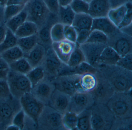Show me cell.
<instances>
[{"label":"cell","mask_w":132,"mask_h":130,"mask_svg":"<svg viewBox=\"0 0 132 130\" xmlns=\"http://www.w3.org/2000/svg\"><path fill=\"white\" fill-rule=\"evenodd\" d=\"M98 70L107 80L115 91H132V71L117 65H101Z\"/></svg>","instance_id":"obj_1"},{"label":"cell","mask_w":132,"mask_h":130,"mask_svg":"<svg viewBox=\"0 0 132 130\" xmlns=\"http://www.w3.org/2000/svg\"><path fill=\"white\" fill-rule=\"evenodd\" d=\"M131 91H115L106 104L115 118L132 117Z\"/></svg>","instance_id":"obj_2"},{"label":"cell","mask_w":132,"mask_h":130,"mask_svg":"<svg viewBox=\"0 0 132 130\" xmlns=\"http://www.w3.org/2000/svg\"><path fill=\"white\" fill-rule=\"evenodd\" d=\"M91 110L92 130H110L115 118L106 104L95 103Z\"/></svg>","instance_id":"obj_3"},{"label":"cell","mask_w":132,"mask_h":130,"mask_svg":"<svg viewBox=\"0 0 132 130\" xmlns=\"http://www.w3.org/2000/svg\"><path fill=\"white\" fill-rule=\"evenodd\" d=\"M63 114L49 105H45L38 120V129L64 130L62 124Z\"/></svg>","instance_id":"obj_4"},{"label":"cell","mask_w":132,"mask_h":130,"mask_svg":"<svg viewBox=\"0 0 132 130\" xmlns=\"http://www.w3.org/2000/svg\"><path fill=\"white\" fill-rule=\"evenodd\" d=\"M20 100L11 96L0 99V129H5L12 124L15 115L21 109Z\"/></svg>","instance_id":"obj_5"},{"label":"cell","mask_w":132,"mask_h":130,"mask_svg":"<svg viewBox=\"0 0 132 130\" xmlns=\"http://www.w3.org/2000/svg\"><path fill=\"white\" fill-rule=\"evenodd\" d=\"M6 80L11 94L17 99L31 91L32 86L25 74L10 70Z\"/></svg>","instance_id":"obj_6"},{"label":"cell","mask_w":132,"mask_h":130,"mask_svg":"<svg viewBox=\"0 0 132 130\" xmlns=\"http://www.w3.org/2000/svg\"><path fill=\"white\" fill-rule=\"evenodd\" d=\"M27 20L33 22L39 29L46 22L51 12L43 0H30L25 5Z\"/></svg>","instance_id":"obj_7"},{"label":"cell","mask_w":132,"mask_h":130,"mask_svg":"<svg viewBox=\"0 0 132 130\" xmlns=\"http://www.w3.org/2000/svg\"><path fill=\"white\" fill-rule=\"evenodd\" d=\"M106 44L120 56L132 53V37L123 33L119 29L108 36Z\"/></svg>","instance_id":"obj_8"},{"label":"cell","mask_w":132,"mask_h":130,"mask_svg":"<svg viewBox=\"0 0 132 130\" xmlns=\"http://www.w3.org/2000/svg\"><path fill=\"white\" fill-rule=\"evenodd\" d=\"M65 65L60 60L51 47L46 50L45 57L41 66L44 70L45 77L53 80L61 75Z\"/></svg>","instance_id":"obj_9"},{"label":"cell","mask_w":132,"mask_h":130,"mask_svg":"<svg viewBox=\"0 0 132 130\" xmlns=\"http://www.w3.org/2000/svg\"><path fill=\"white\" fill-rule=\"evenodd\" d=\"M95 75L97 83L95 89L92 91L95 103L106 104L115 91L98 70Z\"/></svg>","instance_id":"obj_10"},{"label":"cell","mask_w":132,"mask_h":130,"mask_svg":"<svg viewBox=\"0 0 132 130\" xmlns=\"http://www.w3.org/2000/svg\"><path fill=\"white\" fill-rule=\"evenodd\" d=\"M20 101L21 108L26 115L30 118L37 125L38 120L44 104L35 97L31 92L22 96Z\"/></svg>","instance_id":"obj_11"},{"label":"cell","mask_w":132,"mask_h":130,"mask_svg":"<svg viewBox=\"0 0 132 130\" xmlns=\"http://www.w3.org/2000/svg\"><path fill=\"white\" fill-rule=\"evenodd\" d=\"M95 103L92 92H76L71 96L69 111L79 115Z\"/></svg>","instance_id":"obj_12"},{"label":"cell","mask_w":132,"mask_h":130,"mask_svg":"<svg viewBox=\"0 0 132 130\" xmlns=\"http://www.w3.org/2000/svg\"><path fill=\"white\" fill-rule=\"evenodd\" d=\"M106 46L105 43L86 42L79 46L84 54L86 62L98 69L101 53Z\"/></svg>","instance_id":"obj_13"},{"label":"cell","mask_w":132,"mask_h":130,"mask_svg":"<svg viewBox=\"0 0 132 130\" xmlns=\"http://www.w3.org/2000/svg\"><path fill=\"white\" fill-rule=\"evenodd\" d=\"M55 89L53 81L45 77L32 87L31 93L43 104L48 105Z\"/></svg>","instance_id":"obj_14"},{"label":"cell","mask_w":132,"mask_h":130,"mask_svg":"<svg viewBox=\"0 0 132 130\" xmlns=\"http://www.w3.org/2000/svg\"><path fill=\"white\" fill-rule=\"evenodd\" d=\"M59 22L57 15L51 13L44 25L39 29L37 33L38 43L46 50L52 47V42L51 36V30L52 26Z\"/></svg>","instance_id":"obj_15"},{"label":"cell","mask_w":132,"mask_h":130,"mask_svg":"<svg viewBox=\"0 0 132 130\" xmlns=\"http://www.w3.org/2000/svg\"><path fill=\"white\" fill-rule=\"evenodd\" d=\"M71 96L55 89L48 105L62 114L69 111Z\"/></svg>","instance_id":"obj_16"},{"label":"cell","mask_w":132,"mask_h":130,"mask_svg":"<svg viewBox=\"0 0 132 130\" xmlns=\"http://www.w3.org/2000/svg\"><path fill=\"white\" fill-rule=\"evenodd\" d=\"M76 45V43L65 39L52 42V48L60 60L67 65L70 55Z\"/></svg>","instance_id":"obj_17"},{"label":"cell","mask_w":132,"mask_h":130,"mask_svg":"<svg viewBox=\"0 0 132 130\" xmlns=\"http://www.w3.org/2000/svg\"><path fill=\"white\" fill-rule=\"evenodd\" d=\"M76 74L74 84L76 92H92L94 90L97 83L95 74Z\"/></svg>","instance_id":"obj_18"},{"label":"cell","mask_w":132,"mask_h":130,"mask_svg":"<svg viewBox=\"0 0 132 130\" xmlns=\"http://www.w3.org/2000/svg\"><path fill=\"white\" fill-rule=\"evenodd\" d=\"M76 75L70 74L60 75L52 81L56 89L71 96L76 93L74 84Z\"/></svg>","instance_id":"obj_19"},{"label":"cell","mask_w":132,"mask_h":130,"mask_svg":"<svg viewBox=\"0 0 132 130\" xmlns=\"http://www.w3.org/2000/svg\"><path fill=\"white\" fill-rule=\"evenodd\" d=\"M110 9L109 0H92L89 3L88 14L93 19L107 17Z\"/></svg>","instance_id":"obj_20"},{"label":"cell","mask_w":132,"mask_h":130,"mask_svg":"<svg viewBox=\"0 0 132 130\" xmlns=\"http://www.w3.org/2000/svg\"><path fill=\"white\" fill-rule=\"evenodd\" d=\"M46 50L43 46L38 43L28 53L24 55V57L32 69L42 64L46 55Z\"/></svg>","instance_id":"obj_21"},{"label":"cell","mask_w":132,"mask_h":130,"mask_svg":"<svg viewBox=\"0 0 132 130\" xmlns=\"http://www.w3.org/2000/svg\"><path fill=\"white\" fill-rule=\"evenodd\" d=\"M119 29L108 17H105L93 19L91 31L99 30L108 36L115 33Z\"/></svg>","instance_id":"obj_22"},{"label":"cell","mask_w":132,"mask_h":130,"mask_svg":"<svg viewBox=\"0 0 132 130\" xmlns=\"http://www.w3.org/2000/svg\"><path fill=\"white\" fill-rule=\"evenodd\" d=\"M120 57V56L113 48L107 45L101 53L99 67L101 65H116Z\"/></svg>","instance_id":"obj_23"},{"label":"cell","mask_w":132,"mask_h":130,"mask_svg":"<svg viewBox=\"0 0 132 130\" xmlns=\"http://www.w3.org/2000/svg\"><path fill=\"white\" fill-rule=\"evenodd\" d=\"M93 18L88 14H76L72 25L76 31L87 29L91 31Z\"/></svg>","instance_id":"obj_24"},{"label":"cell","mask_w":132,"mask_h":130,"mask_svg":"<svg viewBox=\"0 0 132 130\" xmlns=\"http://www.w3.org/2000/svg\"><path fill=\"white\" fill-rule=\"evenodd\" d=\"M39 28L35 23L30 21H25L14 32L18 38L30 36L37 34Z\"/></svg>","instance_id":"obj_25"},{"label":"cell","mask_w":132,"mask_h":130,"mask_svg":"<svg viewBox=\"0 0 132 130\" xmlns=\"http://www.w3.org/2000/svg\"><path fill=\"white\" fill-rule=\"evenodd\" d=\"M127 11L126 4L110 9L107 17L118 28L124 18Z\"/></svg>","instance_id":"obj_26"},{"label":"cell","mask_w":132,"mask_h":130,"mask_svg":"<svg viewBox=\"0 0 132 130\" xmlns=\"http://www.w3.org/2000/svg\"><path fill=\"white\" fill-rule=\"evenodd\" d=\"M38 43L37 33L30 36L18 38L17 45L23 52L24 55L28 53Z\"/></svg>","instance_id":"obj_27"},{"label":"cell","mask_w":132,"mask_h":130,"mask_svg":"<svg viewBox=\"0 0 132 130\" xmlns=\"http://www.w3.org/2000/svg\"><path fill=\"white\" fill-rule=\"evenodd\" d=\"M24 53L17 45L0 54V56L8 64L13 62L24 56Z\"/></svg>","instance_id":"obj_28"},{"label":"cell","mask_w":132,"mask_h":130,"mask_svg":"<svg viewBox=\"0 0 132 130\" xmlns=\"http://www.w3.org/2000/svg\"><path fill=\"white\" fill-rule=\"evenodd\" d=\"M75 14L70 5L66 7L60 6L57 14L59 22L64 25H72Z\"/></svg>","instance_id":"obj_29"},{"label":"cell","mask_w":132,"mask_h":130,"mask_svg":"<svg viewBox=\"0 0 132 130\" xmlns=\"http://www.w3.org/2000/svg\"><path fill=\"white\" fill-rule=\"evenodd\" d=\"M27 19V13L25 9L23 11L5 22L7 28L14 33L16 30L20 27Z\"/></svg>","instance_id":"obj_30"},{"label":"cell","mask_w":132,"mask_h":130,"mask_svg":"<svg viewBox=\"0 0 132 130\" xmlns=\"http://www.w3.org/2000/svg\"><path fill=\"white\" fill-rule=\"evenodd\" d=\"M77 130H92L91 108L78 115Z\"/></svg>","instance_id":"obj_31"},{"label":"cell","mask_w":132,"mask_h":130,"mask_svg":"<svg viewBox=\"0 0 132 130\" xmlns=\"http://www.w3.org/2000/svg\"><path fill=\"white\" fill-rule=\"evenodd\" d=\"M11 70L26 75L32 69L27 59L24 56L9 64Z\"/></svg>","instance_id":"obj_32"},{"label":"cell","mask_w":132,"mask_h":130,"mask_svg":"<svg viewBox=\"0 0 132 130\" xmlns=\"http://www.w3.org/2000/svg\"><path fill=\"white\" fill-rule=\"evenodd\" d=\"M26 76L33 87L45 78V72L42 66H40L31 69Z\"/></svg>","instance_id":"obj_33"},{"label":"cell","mask_w":132,"mask_h":130,"mask_svg":"<svg viewBox=\"0 0 132 130\" xmlns=\"http://www.w3.org/2000/svg\"><path fill=\"white\" fill-rule=\"evenodd\" d=\"M78 115L70 111L63 114L62 124L64 130H77Z\"/></svg>","instance_id":"obj_34"},{"label":"cell","mask_w":132,"mask_h":130,"mask_svg":"<svg viewBox=\"0 0 132 130\" xmlns=\"http://www.w3.org/2000/svg\"><path fill=\"white\" fill-rule=\"evenodd\" d=\"M85 61L84 54L79 46L77 45L70 55L67 65L71 68H75Z\"/></svg>","instance_id":"obj_35"},{"label":"cell","mask_w":132,"mask_h":130,"mask_svg":"<svg viewBox=\"0 0 132 130\" xmlns=\"http://www.w3.org/2000/svg\"><path fill=\"white\" fill-rule=\"evenodd\" d=\"M18 38L14 33L7 29L6 35L3 42L0 44V54L7 50L17 45Z\"/></svg>","instance_id":"obj_36"},{"label":"cell","mask_w":132,"mask_h":130,"mask_svg":"<svg viewBox=\"0 0 132 130\" xmlns=\"http://www.w3.org/2000/svg\"><path fill=\"white\" fill-rule=\"evenodd\" d=\"M110 130H132V117L115 118Z\"/></svg>","instance_id":"obj_37"},{"label":"cell","mask_w":132,"mask_h":130,"mask_svg":"<svg viewBox=\"0 0 132 130\" xmlns=\"http://www.w3.org/2000/svg\"><path fill=\"white\" fill-rule=\"evenodd\" d=\"M64 27V25L59 22L52 26L51 30V38L52 42H58L65 39Z\"/></svg>","instance_id":"obj_38"},{"label":"cell","mask_w":132,"mask_h":130,"mask_svg":"<svg viewBox=\"0 0 132 130\" xmlns=\"http://www.w3.org/2000/svg\"><path fill=\"white\" fill-rule=\"evenodd\" d=\"M70 7L76 14H88L89 3L83 0H73Z\"/></svg>","instance_id":"obj_39"},{"label":"cell","mask_w":132,"mask_h":130,"mask_svg":"<svg viewBox=\"0 0 132 130\" xmlns=\"http://www.w3.org/2000/svg\"><path fill=\"white\" fill-rule=\"evenodd\" d=\"M98 69L92 66L87 62H84L75 68H73L72 74L79 75L85 74H95L97 72Z\"/></svg>","instance_id":"obj_40"},{"label":"cell","mask_w":132,"mask_h":130,"mask_svg":"<svg viewBox=\"0 0 132 130\" xmlns=\"http://www.w3.org/2000/svg\"><path fill=\"white\" fill-rule=\"evenodd\" d=\"M24 5H7L4 8V20L5 22L17 15L23 10ZM4 22V23H5Z\"/></svg>","instance_id":"obj_41"},{"label":"cell","mask_w":132,"mask_h":130,"mask_svg":"<svg viewBox=\"0 0 132 130\" xmlns=\"http://www.w3.org/2000/svg\"><path fill=\"white\" fill-rule=\"evenodd\" d=\"M107 39L108 36L102 32L98 30H93L90 31L89 36L86 42L99 43L106 44Z\"/></svg>","instance_id":"obj_42"},{"label":"cell","mask_w":132,"mask_h":130,"mask_svg":"<svg viewBox=\"0 0 132 130\" xmlns=\"http://www.w3.org/2000/svg\"><path fill=\"white\" fill-rule=\"evenodd\" d=\"M26 116L25 112L21 108L14 115L12 124L17 126L20 130L24 129Z\"/></svg>","instance_id":"obj_43"},{"label":"cell","mask_w":132,"mask_h":130,"mask_svg":"<svg viewBox=\"0 0 132 130\" xmlns=\"http://www.w3.org/2000/svg\"><path fill=\"white\" fill-rule=\"evenodd\" d=\"M116 65L125 69L132 71V53L120 56Z\"/></svg>","instance_id":"obj_44"},{"label":"cell","mask_w":132,"mask_h":130,"mask_svg":"<svg viewBox=\"0 0 132 130\" xmlns=\"http://www.w3.org/2000/svg\"><path fill=\"white\" fill-rule=\"evenodd\" d=\"M64 34L65 39L76 43L77 31L72 25H64Z\"/></svg>","instance_id":"obj_45"},{"label":"cell","mask_w":132,"mask_h":130,"mask_svg":"<svg viewBox=\"0 0 132 130\" xmlns=\"http://www.w3.org/2000/svg\"><path fill=\"white\" fill-rule=\"evenodd\" d=\"M127 11L121 23L118 27L119 29L132 24V2H129L126 4Z\"/></svg>","instance_id":"obj_46"},{"label":"cell","mask_w":132,"mask_h":130,"mask_svg":"<svg viewBox=\"0 0 132 130\" xmlns=\"http://www.w3.org/2000/svg\"><path fill=\"white\" fill-rule=\"evenodd\" d=\"M12 95L7 80L0 79V99H6Z\"/></svg>","instance_id":"obj_47"},{"label":"cell","mask_w":132,"mask_h":130,"mask_svg":"<svg viewBox=\"0 0 132 130\" xmlns=\"http://www.w3.org/2000/svg\"><path fill=\"white\" fill-rule=\"evenodd\" d=\"M10 70L9 64L0 57V79L6 80Z\"/></svg>","instance_id":"obj_48"},{"label":"cell","mask_w":132,"mask_h":130,"mask_svg":"<svg viewBox=\"0 0 132 130\" xmlns=\"http://www.w3.org/2000/svg\"><path fill=\"white\" fill-rule=\"evenodd\" d=\"M46 7L51 13L57 15L59 11L60 5L58 0H43Z\"/></svg>","instance_id":"obj_49"},{"label":"cell","mask_w":132,"mask_h":130,"mask_svg":"<svg viewBox=\"0 0 132 130\" xmlns=\"http://www.w3.org/2000/svg\"><path fill=\"white\" fill-rule=\"evenodd\" d=\"M90 30L87 29L77 31V35L76 44L79 46L86 42L89 36Z\"/></svg>","instance_id":"obj_50"},{"label":"cell","mask_w":132,"mask_h":130,"mask_svg":"<svg viewBox=\"0 0 132 130\" xmlns=\"http://www.w3.org/2000/svg\"><path fill=\"white\" fill-rule=\"evenodd\" d=\"M111 8H114L120 5L125 4L132 0H109Z\"/></svg>","instance_id":"obj_51"},{"label":"cell","mask_w":132,"mask_h":130,"mask_svg":"<svg viewBox=\"0 0 132 130\" xmlns=\"http://www.w3.org/2000/svg\"><path fill=\"white\" fill-rule=\"evenodd\" d=\"M30 0H7V5H25L30 1Z\"/></svg>","instance_id":"obj_52"},{"label":"cell","mask_w":132,"mask_h":130,"mask_svg":"<svg viewBox=\"0 0 132 130\" xmlns=\"http://www.w3.org/2000/svg\"><path fill=\"white\" fill-rule=\"evenodd\" d=\"M7 29L5 23L0 25V44L3 42L6 37Z\"/></svg>","instance_id":"obj_53"},{"label":"cell","mask_w":132,"mask_h":130,"mask_svg":"<svg viewBox=\"0 0 132 130\" xmlns=\"http://www.w3.org/2000/svg\"><path fill=\"white\" fill-rule=\"evenodd\" d=\"M132 24L123 27L120 29L119 30L123 33L129 36L132 37Z\"/></svg>","instance_id":"obj_54"},{"label":"cell","mask_w":132,"mask_h":130,"mask_svg":"<svg viewBox=\"0 0 132 130\" xmlns=\"http://www.w3.org/2000/svg\"><path fill=\"white\" fill-rule=\"evenodd\" d=\"M4 8L5 7L0 6V25L4 23Z\"/></svg>","instance_id":"obj_55"},{"label":"cell","mask_w":132,"mask_h":130,"mask_svg":"<svg viewBox=\"0 0 132 130\" xmlns=\"http://www.w3.org/2000/svg\"><path fill=\"white\" fill-rule=\"evenodd\" d=\"M73 0H58L60 6L66 7L70 5Z\"/></svg>","instance_id":"obj_56"},{"label":"cell","mask_w":132,"mask_h":130,"mask_svg":"<svg viewBox=\"0 0 132 130\" xmlns=\"http://www.w3.org/2000/svg\"><path fill=\"white\" fill-rule=\"evenodd\" d=\"M10 129H14V130H20L19 128L16 125H14L13 124L9 125L6 128V130H10Z\"/></svg>","instance_id":"obj_57"},{"label":"cell","mask_w":132,"mask_h":130,"mask_svg":"<svg viewBox=\"0 0 132 130\" xmlns=\"http://www.w3.org/2000/svg\"><path fill=\"white\" fill-rule=\"evenodd\" d=\"M6 5L7 0H0V6L5 7Z\"/></svg>","instance_id":"obj_58"},{"label":"cell","mask_w":132,"mask_h":130,"mask_svg":"<svg viewBox=\"0 0 132 130\" xmlns=\"http://www.w3.org/2000/svg\"><path fill=\"white\" fill-rule=\"evenodd\" d=\"M83 1H85L86 2H88L89 3L92 0H83Z\"/></svg>","instance_id":"obj_59"},{"label":"cell","mask_w":132,"mask_h":130,"mask_svg":"<svg viewBox=\"0 0 132 130\" xmlns=\"http://www.w3.org/2000/svg\"><path fill=\"white\" fill-rule=\"evenodd\" d=\"M0 57H1V56H0Z\"/></svg>","instance_id":"obj_60"}]
</instances>
